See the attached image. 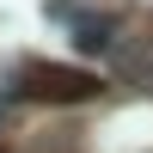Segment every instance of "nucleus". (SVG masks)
Segmentation results:
<instances>
[{
    "label": "nucleus",
    "instance_id": "nucleus-2",
    "mask_svg": "<svg viewBox=\"0 0 153 153\" xmlns=\"http://www.w3.org/2000/svg\"><path fill=\"white\" fill-rule=\"evenodd\" d=\"M110 68H117L129 86L153 92V37H129V43H117V49H110Z\"/></svg>",
    "mask_w": 153,
    "mask_h": 153
},
{
    "label": "nucleus",
    "instance_id": "nucleus-1",
    "mask_svg": "<svg viewBox=\"0 0 153 153\" xmlns=\"http://www.w3.org/2000/svg\"><path fill=\"white\" fill-rule=\"evenodd\" d=\"M19 92L43 98V104H86V98H98L104 86H98V74L68 68V61H25L19 68Z\"/></svg>",
    "mask_w": 153,
    "mask_h": 153
},
{
    "label": "nucleus",
    "instance_id": "nucleus-3",
    "mask_svg": "<svg viewBox=\"0 0 153 153\" xmlns=\"http://www.w3.org/2000/svg\"><path fill=\"white\" fill-rule=\"evenodd\" d=\"M74 43H80L86 55H104V49H117V25L110 19H80L74 25Z\"/></svg>",
    "mask_w": 153,
    "mask_h": 153
}]
</instances>
